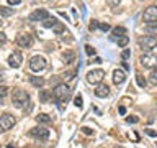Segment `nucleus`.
Segmentation results:
<instances>
[{"mask_svg":"<svg viewBox=\"0 0 157 148\" xmlns=\"http://www.w3.org/2000/svg\"><path fill=\"white\" fill-rule=\"evenodd\" d=\"M29 102V96L26 91H23V89H15L12 92V104L17 109H26Z\"/></svg>","mask_w":157,"mask_h":148,"instance_id":"1","label":"nucleus"},{"mask_svg":"<svg viewBox=\"0 0 157 148\" xmlns=\"http://www.w3.org/2000/svg\"><path fill=\"white\" fill-rule=\"evenodd\" d=\"M69 96H71V87H69L67 84H57V86L52 89V99L56 102L67 101Z\"/></svg>","mask_w":157,"mask_h":148,"instance_id":"2","label":"nucleus"},{"mask_svg":"<svg viewBox=\"0 0 157 148\" xmlns=\"http://www.w3.org/2000/svg\"><path fill=\"white\" fill-rule=\"evenodd\" d=\"M48 66V61H46V58L44 56H33L31 59H29V69H31L33 72H41L44 71Z\"/></svg>","mask_w":157,"mask_h":148,"instance_id":"3","label":"nucleus"},{"mask_svg":"<svg viewBox=\"0 0 157 148\" xmlns=\"http://www.w3.org/2000/svg\"><path fill=\"white\" fill-rule=\"evenodd\" d=\"M103 77H105V71L103 69H92V71L87 72V82L93 84V86L100 84L103 81Z\"/></svg>","mask_w":157,"mask_h":148,"instance_id":"4","label":"nucleus"},{"mask_svg":"<svg viewBox=\"0 0 157 148\" xmlns=\"http://www.w3.org/2000/svg\"><path fill=\"white\" fill-rule=\"evenodd\" d=\"M15 117L10 115V113H3V115H0V133L3 132H8L10 128L15 125Z\"/></svg>","mask_w":157,"mask_h":148,"instance_id":"5","label":"nucleus"},{"mask_svg":"<svg viewBox=\"0 0 157 148\" xmlns=\"http://www.w3.org/2000/svg\"><path fill=\"white\" fill-rule=\"evenodd\" d=\"M139 63L147 69H155L157 68V54L154 53H146L144 56H141Z\"/></svg>","mask_w":157,"mask_h":148,"instance_id":"6","label":"nucleus"},{"mask_svg":"<svg viewBox=\"0 0 157 148\" xmlns=\"http://www.w3.org/2000/svg\"><path fill=\"white\" fill-rule=\"evenodd\" d=\"M29 137H33L34 140H39V142H44L49 138V130L44 127H34L29 130Z\"/></svg>","mask_w":157,"mask_h":148,"instance_id":"7","label":"nucleus"},{"mask_svg":"<svg viewBox=\"0 0 157 148\" xmlns=\"http://www.w3.org/2000/svg\"><path fill=\"white\" fill-rule=\"evenodd\" d=\"M155 44H157V38L152 36V35H147V36L139 39V46L144 49V51H151L152 48H155Z\"/></svg>","mask_w":157,"mask_h":148,"instance_id":"8","label":"nucleus"},{"mask_svg":"<svg viewBox=\"0 0 157 148\" xmlns=\"http://www.w3.org/2000/svg\"><path fill=\"white\" fill-rule=\"evenodd\" d=\"M17 44L20 48H31L33 46V43H34V39L31 35H28V33H21V35H18L17 36Z\"/></svg>","mask_w":157,"mask_h":148,"instance_id":"9","label":"nucleus"},{"mask_svg":"<svg viewBox=\"0 0 157 148\" xmlns=\"http://www.w3.org/2000/svg\"><path fill=\"white\" fill-rule=\"evenodd\" d=\"M142 20L146 23H151V22H157V5H149L144 13H142Z\"/></svg>","mask_w":157,"mask_h":148,"instance_id":"10","label":"nucleus"},{"mask_svg":"<svg viewBox=\"0 0 157 148\" xmlns=\"http://www.w3.org/2000/svg\"><path fill=\"white\" fill-rule=\"evenodd\" d=\"M21 63H23V56H21V51H13L12 54L8 56V64L12 68H20L21 66Z\"/></svg>","mask_w":157,"mask_h":148,"instance_id":"11","label":"nucleus"},{"mask_svg":"<svg viewBox=\"0 0 157 148\" xmlns=\"http://www.w3.org/2000/svg\"><path fill=\"white\" fill-rule=\"evenodd\" d=\"M49 17V13H48V10H43V8H39V10H34V12L28 17L29 22H43L44 18H48Z\"/></svg>","mask_w":157,"mask_h":148,"instance_id":"12","label":"nucleus"},{"mask_svg":"<svg viewBox=\"0 0 157 148\" xmlns=\"http://www.w3.org/2000/svg\"><path fill=\"white\" fill-rule=\"evenodd\" d=\"M95 96L97 97H108L110 96V87L106 86V84H97V89H95Z\"/></svg>","mask_w":157,"mask_h":148,"instance_id":"13","label":"nucleus"},{"mask_svg":"<svg viewBox=\"0 0 157 148\" xmlns=\"http://www.w3.org/2000/svg\"><path fill=\"white\" fill-rule=\"evenodd\" d=\"M124 79H126V72L124 71H121V69H115V71H113V82H115L116 86L123 84Z\"/></svg>","mask_w":157,"mask_h":148,"instance_id":"14","label":"nucleus"},{"mask_svg":"<svg viewBox=\"0 0 157 148\" xmlns=\"http://www.w3.org/2000/svg\"><path fill=\"white\" fill-rule=\"evenodd\" d=\"M123 35H126V28L124 27H116V28H113V31H111V41H116L120 36H123Z\"/></svg>","mask_w":157,"mask_h":148,"instance_id":"15","label":"nucleus"},{"mask_svg":"<svg viewBox=\"0 0 157 148\" xmlns=\"http://www.w3.org/2000/svg\"><path fill=\"white\" fill-rule=\"evenodd\" d=\"M62 59H64V63H66V64H72L74 59H75V53L71 51V49H67L66 53H62Z\"/></svg>","mask_w":157,"mask_h":148,"instance_id":"16","label":"nucleus"},{"mask_svg":"<svg viewBox=\"0 0 157 148\" xmlns=\"http://www.w3.org/2000/svg\"><path fill=\"white\" fill-rule=\"evenodd\" d=\"M29 82H31L34 87H38V89L44 86V79L41 76H31V77H29Z\"/></svg>","mask_w":157,"mask_h":148,"instance_id":"17","label":"nucleus"},{"mask_svg":"<svg viewBox=\"0 0 157 148\" xmlns=\"http://www.w3.org/2000/svg\"><path fill=\"white\" fill-rule=\"evenodd\" d=\"M146 31L152 35V36H157V22H151L146 25Z\"/></svg>","mask_w":157,"mask_h":148,"instance_id":"18","label":"nucleus"},{"mask_svg":"<svg viewBox=\"0 0 157 148\" xmlns=\"http://www.w3.org/2000/svg\"><path fill=\"white\" fill-rule=\"evenodd\" d=\"M49 96H52V92H49V91H46V89H43L41 92H39V101L41 102H49Z\"/></svg>","mask_w":157,"mask_h":148,"instance_id":"19","label":"nucleus"},{"mask_svg":"<svg viewBox=\"0 0 157 148\" xmlns=\"http://www.w3.org/2000/svg\"><path fill=\"white\" fill-rule=\"evenodd\" d=\"M56 23H57V20L54 18V17H48V18H44V20H43V25H44L46 28H52Z\"/></svg>","mask_w":157,"mask_h":148,"instance_id":"20","label":"nucleus"},{"mask_svg":"<svg viewBox=\"0 0 157 148\" xmlns=\"http://www.w3.org/2000/svg\"><path fill=\"white\" fill-rule=\"evenodd\" d=\"M36 120L39 123H51V117L48 113H39V115H36Z\"/></svg>","mask_w":157,"mask_h":148,"instance_id":"21","label":"nucleus"},{"mask_svg":"<svg viewBox=\"0 0 157 148\" xmlns=\"http://www.w3.org/2000/svg\"><path fill=\"white\" fill-rule=\"evenodd\" d=\"M116 43H118V46H121V48H124L128 43H129V36H126V35H123V36H120L116 39Z\"/></svg>","mask_w":157,"mask_h":148,"instance_id":"22","label":"nucleus"},{"mask_svg":"<svg viewBox=\"0 0 157 148\" xmlns=\"http://www.w3.org/2000/svg\"><path fill=\"white\" fill-rule=\"evenodd\" d=\"M136 81H137V86H139V87H146V84H147V81L144 79V76H142L141 72L136 74Z\"/></svg>","mask_w":157,"mask_h":148,"instance_id":"23","label":"nucleus"},{"mask_svg":"<svg viewBox=\"0 0 157 148\" xmlns=\"http://www.w3.org/2000/svg\"><path fill=\"white\" fill-rule=\"evenodd\" d=\"M7 94H8V87L7 86H0V104H3Z\"/></svg>","mask_w":157,"mask_h":148,"instance_id":"24","label":"nucleus"},{"mask_svg":"<svg viewBox=\"0 0 157 148\" xmlns=\"http://www.w3.org/2000/svg\"><path fill=\"white\" fill-rule=\"evenodd\" d=\"M0 13H2L3 17H10V15L13 13V10L8 8V7H0Z\"/></svg>","mask_w":157,"mask_h":148,"instance_id":"25","label":"nucleus"},{"mask_svg":"<svg viewBox=\"0 0 157 148\" xmlns=\"http://www.w3.org/2000/svg\"><path fill=\"white\" fill-rule=\"evenodd\" d=\"M149 82L152 86H157V71H152L151 76H149Z\"/></svg>","mask_w":157,"mask_h":148,"instance_id":"26","label":"nucleus"},{"mask_svg":"<svg viewBox=\"0 0 157 148\" xmlns=\"http://www.w3.org/2000/svg\"><path fill=\"white\" fill-rule=\"evenodd\" d=\"M52 30H54V31H56V33H62L64 31V25L62 23H56V25H54V27H52Z\"/></svg>","mask_w":157,"mask_h":148,"instance_id":"27","label":"nucleus"},{"mask_svg":"<svg viewBox=\"0 0 157 148\" xmlns=\"http://www.w3.org/2000/svg\"><path fill=\"white\" fill-rule=\"evenodd\" d=\"M98 28H100L101 31H110V30H111V27L108 23H98Z\"/></svg>","mask_w":157,"mask_h":148,"instance_id":"28","label":"nucleus"},{"mask_svg":"<svg viewBox=\"0 0 157 148\" xmlns=\"http://www.w3.org/2000/svg\"><path fill=\"white\" fill-rule=\"evenodd\" d=\"M85 53L88 54V56H93V54H95V48L90 46V44H87V46H85Z\"/></svg>","mask_w":157,"mask_h":148,"instance_id":"29","label":"nucleus"},{"mask_svg":"<svg viewBox=\"0 0 157 148\" xmlns=\"http://www.w3.org/2000/svg\"><path fill=\"white\" fill-rule=\"evenodd\" d=\"M129 56H131V51H129V49H124V51L121 53V58H123V61H126V59L129 58Z\"/></svg>","mask_w":157,"mask_h":148,"instance_id":"30","label":"nucleus"},{"mask_svg":"<svg viewBox=\"0 0 157 148\" xmlns=\"http://www.w3.org/2000/svg\"><path fill=\"white\" fill-rule=\"evenodd\" d=\"M74 104H75V107H82V97L77 96L75 99H74Z\"/></svg>","mask_w":157,"mask_h":148,"instance_id":"31","label":"nucleus"},{"mask_svg":"<svg viewBox=\"0 0 157 148\" xmlns=\"http://www.w3.org/2000/svg\"><path fill=\"white\" fill-rule=\"evenodd\" d=\"M5 41H7V35H5L3 31H0V46L5 44Z\"/></svg>","mask_w":157,"mask_h":148,"instance_id":"32","label":"nucleus"},{"mask_svg":"<svg viewBox=\"0 0 157 148\" xmlns=\"http://www.w3.org/2000/svg\"><path fill=\"white\" fill-rule=\"evenodd\" d=\"M88 28H90L92 31H93V30H97V28H98V22H97V20H92V22H90V27H88Z\"/></svg>","mask_w":157,"mask_h":148,"instance_id":"33","label":"nucleus"},{"mask_svg":"<svg viewBox=\"0 0 157 148\" xmlns=\"http://www.w3.org/2000/svg\"><path fill=\"white\" fill-rule=\"evenodd\" d=\"M137 120H139L137 117H128V118H126V122H128V123H136Z\"/></svg>","mask_w":157,"mask_h":148,"instance_id":"34","label":"nucleus"},{"mask_svg":"<svg viewBox=\"0 0 157 148\" xmlns=\"http://www.w3.org/2000/svg\"><path fill=\"white\" fill-rule=\"evenodd\" d=\"M120 2H121V0H108V3H110L111 7H118V5H120Z\"/></svg>","mask_w":157,"mask_h":148,"instance_id":"35","label":"nucleus"},{"mask_svg":"<svg viewBox=\"0 0 157 148\" xmlns=\"http://www.w3.org/2000/svg\"><path fill=\"white\" fill-rule=\"evenodd\" d=\"M82 132H83V133H87V135H90V133H93V132H92L88 127H83V128H82Z\"/></svg>","mask_w":157,"mask_h":148,"instance_id":"36","label":"nucleus"},{"mask_svg":"<svg viewBox=\"0 0 157 148\" xmlns=\"http://www.w3.org/2000/svg\"><path fill=\"white\" fill-rule=\"evenodd\" d=\"M118 112H120L121 115H124V113H126V107H123V105H120V109H118Z\"/></svg>","mask_w":157,"mask_h":148,"instance_id":"37","label":"nucleus"},{"mask_svg":"<svg viewBox=\"0 0 157 148\" xmlns=\"http://www.w3.org/2000/svg\"><path fill=\"white\" fill-rule=\"evenodd\" d=\"M8 3L10 5H18V3H21V0H8Z\"/></svg>","mask_w":157,"mask_h":148,"instance_id":"38","label":"nucleus"},{"mask_svg":"<svg viewBox=\"0 0 157 148\" xmlns=\"http://www.w3.org/2000/svg\"><path fill=\"white\" fill-rule=\"evenodd\" d=\"M147 135H149V137H157V133L154 130H147Z\"/></svg>","mask_w":157,"mask_h":148,"instance_id":"39","label":"nucleus"},{"mask_svg":"<svg viewBox=\"0 0 157 148\" xmlns=\"http://www.w3.org/2000/svg\"><path fill=\"white\" fill-rule=\"evenodd\" d=\"M123 68H124L126 71H128V69H129V66H128V63H126V61H123Z\"/></svg>","mask_w":157,"mask_h":148,"instance_id":"40","label":"nucleus"},{"mask_svg":"<svg viewBox=\"0 0 157 148\" xmlns=\"http://www.w3.org/2000/svg\"><path fill=\"white\" fill-rule=\"evenodd\" d=\"M0 25H2V22H0Z\"/></svg>","mask_w":157,"mask_h":148,"instance_id":"41","label":"nucleus"},{"mask_svg":"<svg viewBox=\"0 0 157 148\" xmlns=\"http://www.w3.org/2000/svg\"><path fill=\"white\" fill-rule=\"evenodd\" d=\"M155 46H157V44H155Z\"/></svg>","mask_w":157,"mask_h":148,"instance_id":"42","label":"nucleus"}]
</instances>
